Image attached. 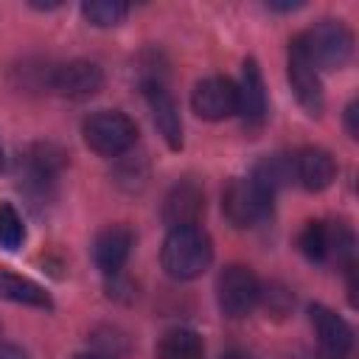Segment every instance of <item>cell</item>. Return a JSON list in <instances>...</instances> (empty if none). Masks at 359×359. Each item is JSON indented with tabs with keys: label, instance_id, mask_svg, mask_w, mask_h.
Returning a JSON list of instances; mask_svg holds the SVG:
<instances>
[{
	"label": "cell",
	"instance_id": "cell-9",
	"mask_svg": "<svg viewBox=\"0 0 359 359\" xmlns=\"http://www.w3.org/2000/svg\"><path fill=\"white\" fill-rule=\"evenodd\" d=\"M236 112L247 132H258L266 123V90L255 59H247L241 67V81L236 84Z\"/></svg>",
	"mask_w": 359,
	"mask_h": 359
},
{
	"label": "cell",
	"instance_id": "cell-13",
	"mask_svg": "<svg viewBox=\"0 0 359 359\" xmlns=\"http://www.w3.org/2000/svg\"><path fill=\"white\" fill-rule=\"evenodd\" d=\"M143 95H146V101H149L154 126H157V132L163 135V140L168 143V149H174V151L182 149V121H180V107H177V101L171 98V93L165 90V81H163V79L143 81Z\"/></svg>",
	"mask_w": 359,
	"mask_h": 359
},
{
	"label": "cell",
	"instance_id": "cell-3",
	"mask_svg": "<svg viewBox=\"0 0 359 359\" xmlns=\"http://www.w3.org/2000/svg\"><path fill=\"white\" fill-rule=\"evenodd\" d=\"M353 233L339 222H306L297 247L309 261H337V266L353 269Z\"/></svg>",
	"mask_w": 359,
	"mask_h": 359
},
{
	"label": "cell",
	"instance_id": "cell-17",
	"mask_svg": "<svg viewBox=\"0 0 359 359\" xmlns=\"http://www.w3.org/2000/svg\"><path fill=\"white\" fill-rule=\"evenodd\" d=\"M154 356L157 359H205V342L194 328L177 325L157 339Z\"/></svg>",
	"mask_w": 359,
	"mask_h": 359
},
{
	"label": "cell",
	"instance_id": "cell-12",
	"mask_svg": "<svg viewBox=\"0 0 359 359\" xmlns=\"http://www.w3.org/2000/svg\"><path fill=\"white\" fill-rule=\"evenodd\" d=\"M191 107L205 121H224L236 115V84L224 76L202 79L191 93Z\"/></svg>",
	"mask_w": 359,
	"mask_h": 359
},
{
	"label": "cell",
	"instance_id": "cell-4",
	"mask_svg": "<svg viewBox=\"0 0 359 359\" xmlns=\"http://www.w3.org/2000/svg\"><path fill=\"white\" fill-rule=\"evenodd\" d=\"M84 143L101 157H121L137 140V126L118 109H98L81 123Z\"/></svg>",
	"mask_w": 359,
	"mask_h": 359
},
{
	"label": "cell",
	"instance_id": "cell-7",
	"mask_svg": "<svg viewBox=\"0 0 359 359\" xmlns=\"http://www.w3.org/2000/svg\"><path fill=\"white\" fill-rule=\"evenodd\" d=\"M101 87H104V73L95 62H87V59H70L65 65H56L50 67V76H48L50 93L76 98V101L95 95Z\"/></svg>",
	"mask_w": 359,
	"mask_h": 359
},
{
	"label": "cell",
	"instance_id": "cell-18",
	"mask_svg": "<svg viewBox=\"0 0 359 359\" xmlns=\"http://www.w3.org/2000/svg\"><path fill=\"white\" fill-rule=\"evenodd\" d=\"M264 194H269L272 199H275V194L292 180V154H269V157H264L258 165H255V171H252V177H250Z\"/></svg>",
	"mask_w": 359,
	"mask_h": 359
},
{
	"label": "cell",
	"instance_id": "cell-5",
	"mask_svg": "<svg viewBox=\"0 0 359 359\" xmlns=\"http://www.w3.org/2000/svg\"><path fill=\"white\" fill-rule=\"evenodd\" d=\"M216 300H219V309L224 317H230V320L247 317L261 300V283H258L255 272L244 264L224 266L216 280Z\"/></svg>",
	"mask_w": 359,
	"mask_h": 359
},
{
	"label": "cell",
	"instance_id": "cell-22",
	"mask_svg": "<svg viewBox=\"0 0 359 359\" xmlns=\"http://www.w3.org/2000/svg\"><path fill=\"white\" fill-rule=\"evenodd\" d=\"M345 129H348L351 137L359 135V126H356V101H351V104L345 107Z\"/></svg>",
	"mask_w": 359,
	"mask_h": 359
},
{
	"label": "cell",
	"instance_id": "cell-8",
	"mask_svg": "<svg viewBox=\"0 0 359 359\" xmlns=\"http://www.w3.org/2000/svg\"><path fill=\"white\" fill-rule=\"evenodd\" d=\"M286 67H289V84L294 90V98L300 101V107L309 112V115H320L323 107H325V95H323V81H320V73L317 67L306 59L303 48L297 45V39L289 42V59H286Z\"/></svg>",
	"mask_w": 359,
	"mask_h": 359
},
{
	"label": "cell",
	"instance_id": "cell-20",
	"mask_svg": "<svg viewBox=\"0 0 359 359\" xmlns=\"http://www.w3.org/2000/svg\"><path fill=\"white\" fill-rule=\"evenodd\" d=\"M81 14L87 22H93L98 28H109V25H118L129 14V6L121 0H93V3L81 6Z\"/></svg>",
	"mask_w": 359,
	"mask_h": 359
},
{
	"label": "cell",
	"instance_id": "cell-23",
	"mask_svg": "<svg viewBox=\"0 0 359 359\" xmlns=\"http://www.w3.org/2000/svg\"><path fill=\"white\" fill-rule=\"evenodd\" d=\"M0 359H28V353L11 342H0Z\"/></svg>",
	"mask_w": 359,
	"mask_h": 359
},
{
	"label": "cell",
	"instance_id": "cell-24",
	"mask_svg": "<svg viewBox=\"0 0 359 359\" xmlns=\"http://www.w3.org/2000/svg\"><path fill=\"white\" fill-rule=\"evenodd\" d=\"M266 8H272V11H294V8H300V3H266Z\"/></svg>",
	"mask_w": 359,
	"mask_h": 359
},
{
	"label": "cell",
	"instance_id": "cell-6",
	"mask_svg": "<svg viewBox=\"0 0 359 359\" xmlns=\"http://www.w3.org/2000/svg\"><path fill=\"white\" fill-rule=\"evenodd\" d=\"M272 196L264 194L252 180L236 177L222 191V210L233 227H255L272 213Z\"/></svg>",
	"mask_w": 359,
	"mask_h": 359
},
{
	"label": "cell",
	"instance_id": "cell-10",
	"mask_svg": "<svg viewBox=\"0 0 359 359\" xmlns=\"http://www.w3.org/2000/svg\"><path fill=\"white\" fill-rule=\"evenodd\" d=\"M205 213V191L194 180H180L177 185L168 188L163 199V222L168 230L177 227H194L199 224Z\"/></svg>",
	"mask_w": 359,
	"mask_h": 359
},
{
	"label": "cell",
	"instance_id": "cell-16",
	"mask_svg": "<svg viewBox=\"0 0 359 359\" xmlns=\"http://www.w3.org/2000/svg\"><path fill=\"white\" fill-rule=\"evenodd\" d=\"M0 297L11 300V303L34 306V309H53V300L45 292V286H39L36 280L22 278L11 269H0Z\"/></svg>",
	"mask_w": 359,
	"mask_h": 359
},
{
	"label": "cell",
	"instance_id": "cell-2",
	"mask_svg": "<svg viewBox=\"0 0 359 359\" xmlns=\"http://www.w3.org/2000/svg\"><path fill=\"white\" fill-rule=\"evenodd\" d=\"M294 39L317 70H339L353 53V34L342 20H320Z\"/></svg>",
	"mask_w": 359,
	"mask_h": 359
},
{
	"label": "cell",
	"instance_id": "cell-14",
	"mask_svg": "<svg viewBox=\"0 0 359 359\" xmlns=\"http://www.w3.org/2000/svg\"><path fill=\"white\" fill-rule=\"evenodd\" d=\"M337 163L325 149L306 146L292 154V180H297L306 191H323L334 182Z\"/></svg>",
	"mask_w": 359,
	"mask_h": 359
},
{
	"label": "cell",
	"instance_id": "cell-1",
	"mask_svg": "<svg viewBox=\"0 0 359 359\" xmlns=\"http://www.w3.org/2000/svg\"><path fill=\"white\" fill-rule=\"evenodd\" d=\"M210 261H213V244L199 224L168 230L160 250V264L171 278L194 280L210 266Z\"/></svg>",
	"mask_w": 359,
	"mask_h": 359
},
{
	"label": "cell",
	"instance_id": "cell-19",
	"mask_svg": "<svg viewBox=\"0 0 359 359\" xmlns=\"http://www.w3.org/2000/svg\"><path fill=\"white\" fill-rule=\"evenodd\" d=\"M93 353L101 359H123L129 353V337L115 325H101L90 334Z\"/></svg>",
	"mask_w": 359,
	"mask_h": 359
},
{
	"label": "cell",
	"instance_id": "cell-26",
	"mask_svg": "<svg viewBox=\"0 0 359 359\" xmlns=\"http://www.w3.org/2000/svg\"><path fill=\"white\" fill-rule=\"evenodd\" d=\"M73 359H101V356H95V353H79V356H73Z\"/></svg>",
	"mask_w": 359,
	"mask_h": 359
},
{
	"label": "cell",
	"instance_id": "cell-15",
	"mask_svg": "<svg viewBox=\"0 0 359 359\" xmlns=\"http://www.w3.org/2000/svg\"><path fill=\"white\" fill-rule=\"evenodd\" d=\"M132 244H135V236L126 224H109L104 227L98 236H95V244H93V258H95V266L112 278L123 269L129 252H132Z\"/></svg>",
	"mask_w": 359,
	"mask_h": 359
},
{
	"label": "cell",
	"instance_id": "cell-21",
	"mask_svg": "<svg viewBox=\"0 0 359 359\" xmlns=\"http://www.w3.org/2000/svg\"><path fill=\"white\" fill-rule=\"evenodd\" d=\"M25 241V227L11 202H0V247L3 250H20Z\"/></svg>",
	"mask_w": 359,
	"mask_h": 359
},
{
	"label": "cell",
	"instance_id": "cell-11",
	"mask_svg": "<svg viewBox=\"0 0 359 359\" xmlns=\"http://www.w3.org/2000/svg\"><path fill=\"white\" fill-rule=\"evenodd\" d=\"M309 317H311L323 356L325 359H345L353 348V328L337 311H331L328 306H320V303H314L309 309Z\"/></svg>",
	"mask_w": 359,
	"mask_h": 359
},
{
	"label": "cell",
	"instance_id": "cell-25",
	"mask_svg": "<svg viewBox=\"0 0 359 359\" xmlns=\"http://www.w3.org/2000/svg\"><path fill=\"white\" fill-rule=\"evenodd\" d=\"M216 359H250L244 351H238V348H230V351H224V353H219Z\"/></svg>",
	"mask_w": 359,
	"mask_h": 359
}]
</instances>
